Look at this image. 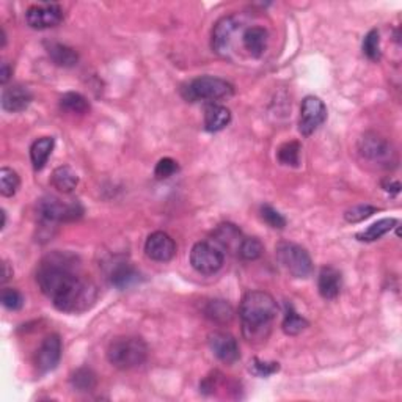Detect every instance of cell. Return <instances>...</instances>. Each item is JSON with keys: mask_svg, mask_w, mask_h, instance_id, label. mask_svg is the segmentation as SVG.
Segmentation results:
<instances>
[{"mask_svg": "<svg viewBox=\"0 0 402 402\" xmlns=\"http://www.w3.org/2000/svg\"><path fill=\"white\" fill-rule=\"evenodd\" d=\"M382 187L384 190H387V192H391V194H399L401 192V184L398 181H393L390 178H387L384 182H382Z\"/></svg>", "mask_w": 402, "mask_h": 402, "instance_id": "74e56055", "label": "cell"}, {"mask_svg": "<svg viewBox=\"0 0 402 402\" xmlns=\"http://www.w3.org/2000/svg\"><path fill=\"white\" fill-rule=\"evenodd\" d=\"M0 214H2V225H0V230H4L5 225H6V213L2 209V213H0Z\"/></svg>", "mask_w": 402, "mask_h": 402, "instance_id": "60d3db41", "label": "cell"}, {"mask_svg": "<svg viewBox=\"0 0 402 402\" xmlns=\"http://www.w3.org/2000/svg\"><path fill=\"white\" fill-rule=\"evenodd\" d=\"M178 170H180L178 162L172 158H163L158 162V165H156L154 175L158 180H167L178 172Z\"/></svg>", "mask_w": 402, "mask_h": 402, "instance_id": "8d00e7d4", "label": "cell"}, {"mask_svg": "<svg viewBox=\"0 0 402 402\" xmlns=\"http://www.w3.org/2000/svg\"><path fill=\"white\" fill-rule=\"evenodd\" d=\"M20 186L19 175L8 167L0 168V194L4 196H13Z\"/></svg>", "mask_w": 402, "mask_h": 402, "instance_id": "4dcf8cb0", "label": "cell"}, {"mask_svg": "<svg viewBox=\"0 0 402 402\" xmlns=\"http://www.w3.org/2000/svg\"><path fill=\"white\" fill-rule=\"evenodd\" d=\"M61 351H63V344L57 333H51L47 335L43 343L39 344L37 356H35V366L39 374L51 372L57 368L61 358Z\"/></svg>", "mask_w": 402, "mask_h": 402, "instance_id": "8fae6325", "label": "cell"}, {"mask_svg": "<svg viewBox=\"0 0 402 402\" xmlns=\"http://www.w3.org/2000/svg\"><path fill=\"white\" fill-rule=\"evenodd\" d=\"M358 153L362 154L363 159L377 163L384 168L394 167L398 162L396 149L390 142L376 132H366L358 140Z\"/></svg>", "mask_w": 402, "mask_h": 402, "instance_id": "8992f818", "label": "cell"}, {"mask_svg": "<svg viewBox=\"0 0 402 402\" xmlns=\"http://www.w3.org/2000/svg\"><path fill=\"white\" fill-rule=\"evenodd\" d=\"M264 253V245L258 237H244L239 247V255L244 261H256L260 260Z\"/></svg>", "mask_w": 402, "mask_h": 402, "instance_id": "f546056e", "label": "cell"}, {"mask_svg": "<svg viewBox=\"0 0 402 402\" xmlns=\"http://www.w3.org/2000/svg\"><path fill=\"white\" fill-rule=\"evenodd\" d=\"M60 108L68 113L74 115H85L90 111V102L84 96V94L76 92H68L60 98Z\"/></svg>", "mask_w": 402, "mask_h": 402, "instance_id": "484cf974", "label": "cell"}, {"mask_svg": "<svg viewBox=\"0 0 402 402\" xmlns=\"http://www.w3.org/2000/svg\"><path fill=\"white\" fill-rule=\"evenodd\" d=\"M32 92L27 87L19 84L6 87L2 93V108L10 113L24 112L32 104Z\"/></svg>", "mask_w": 402, "mask_h": 402, "instance_id": "9a60e30c", "label": "cell"}, {"mask_svg": "<svg viewBox=\"0 0 402 402\" xmlns=\"http://www.w3.org/2000/svg\"><path fill=\"white\" fill-rule=\"evenodd\" d=\"M343 286L341 272L338 269L332 268V265H325L321 269L318 277V289L325 301H335L339 296Z\"/></svg>", "mask_w": 402, "mask_h": 402, "instance_id": "2e32d148", "label": "cell"}, {"mask_svg": "<svg viewBox=\"0 0 402 402\" xmlns=\"http://www.w3.org/2000/svg\"><path fill=\"white\" fill-rule=\"evenodd\" d=\"M306 327H308V321H306L303 316L299 315L294 305L286 302V313L283 319V332L286 335L296 337L299 333H302Z\"/></svg>", "mask_w": 402, "mask_h": 402, "instance_id": "83f0119b", "label": "cell"}, {"mask_svg": "<svg viewBox=\"0 0 402 402\" xmlns=\"http://www.w3.org/2000/svg\"><path fill=\"white\" fill-rule=\"evenodd\" d=\"M231 123L230 108L219 104H211L204 111V129L209 132H219Z\"/></svg>", "mask_w": 402, "mask_h": 402, "instance_id": "ffe728a7", "label": "cell"}, {"mask_svg": "<svg viewBox=\"0 0 402 402\" xmlns=\"http://www.w3.org/2000/svg\"><path fill=\"white\" fill-rule=\"evenodd\" d=\"M237 29H239V24L233 16H225L217 20L213 29V43H211L213 51L222 57H227Z\"/></svg>", "mask_w": 402, "mask_h": 402, "instance_id": "5bb4252c", "label": "cell"}, {"mask_svg": "<svg viewBox=\"0 0 402 402\" xmlns=\"http://www.w3.org/2000/svg\"><path fill=\"white\" fill-rule=\"evenodd\" d=\"M46 51L47 56L51 57V60L57 66L61 68H73L77 65L79 61V54L73 49V47L56 43V41H51V43H46Z\"/></svg>", "mask_w": 402, "mask_h": 402, "instance_id": "44dd1931", "label": "cell"}, {"mask_svg": "<svg viewBox=\"0 0 402 402\" xmlns=\"http://www.w3.org/2000/svg\"><path fill=\"white\" fill-rule=\"evenodd\" d=\"M261 219L274 230H283L286 227V219L283 214L278 213L275 208H272L270 204H263L261 206Z\"/></svg>", "mask_w": 402, "mask_h": 402, "instance_id": "e575fe53", "label": "cell"}, {"mask_svg": "<svg viewBox=\"0 0 402 402\" xmlns=\"http://www.w3.org/2000/svg\"><path fill=\"white\" fill-rule=\"evenodd\" d=\"M398 220L396 219H382L376 223H372L370 228L362 231V233L357 234V239L362 241V242H374V241H379L382 239L385 234L390 233V231L396 227Z\"/></svg>", "mask_w": 402, "mask_h": 402, "instance_id": "4316f807", "label": "cell"}, {"mask_svg": "<svg viewBox=\"0 0 402 402\" xmlns=\"http://www.w3.org/2000/svg\"><path fill=\"white\" fill-rule=\"evenodd\" d=\"M11 73H13V70L10 68V65L6 63V61H4L2 66H0V82H2L4 85L10 80Z\"/></svg>", "mask_w": 402, "mask_h": 402, "instance_id": "f35d334b", "label": "cell"}, {"mask_svg": "<svg viewBox=\"0 0 402 402\" xmlns=\"http://www.w3.org/2000/svg\"><path fill=\"white\" fill-rule=\"evenodd\" d=\"M280 371V365L277 362H263L260 358H253L250 363V372L256 377H269Z\"/></svg>", "mask_w": 402, "mask_h": 402, "instance_id": "d590c367", "label": "cell"}, {"mask_svg": "<svg viewBox=\"0 0 402 402\" xmlns=\"http://www.w3.org/2000/svg\"><path fill=\"white\" fill-rule=\"evenodd\" d=\"M70 382H71L73 388L76 391L88 393V391H93L94 388H96L98 376H96V374H94L93 370H90V368L82 366V368H79V370H76L71 374Z\"/></svg>", "mask_w": 402, "mask_h": 402, "instance_id": "d4e9b609", "label": "cell"}, {"mask_svg": "<svg viewBox=\"0 0 402 402\" xmlns=\"http://www.w3.org/2000/svg\"><path fill=\"white\" fill-rule=\"evenodd\" d=\"M51 184L61 194H71L79 184V176L71 167L61 165L52 172Z\"/></svg>", "mask_w": 402, "mask_h": 402, "instance_id": "7402d4cb", "label": "cell"}, {"mask_svg": "<svg viewBox=\"0 0 402 402\" xmlns=\"http://www.w3.org/2000/svg\"><path fill=\"white\" fill-rule=\"evenodd\" d=\"M301 151H302L301 143L286 142L280 148H278V151H277L278 162H280L282 165L299 167V163H301Z\"/></svg>", "mask_w": 402, "mask_h": 402, "instance_id": "f1b7e54d", "label": "cell"}, {"mask_svg": "<svg viewBox=\"0 0 402 402\" xmlns=\"http://www.w3.org/2000/svg\"><path fill=\"white\" fill-rule=\"evenodd\" d=\"M209 347L214 356L220 360L222 363L233 365L241 358L239 344L236 338L227 332H213L209 335Z\"/></svg>", "mask_w": 402, "mask_h": 402, "instance_id": "4fadbf2b", "label": "cell"}, {"mask_svg": "<svg viewBox=\"0 0 402 402\" xmlns=\"http://www.w3.org/2000/svg\"><path fill=\"white\" fill-rule=\"evenodd\" d=\"M0 301H2L5 308L10 311H18L24 306V296L15 288H4Z\"/></svg>", "mask_w": 402, "mask_h": 402, "instance_id": "836d02e7", "label": "cell"}, {"mask_svg": "<svg viewBox=\"0 0 402 402\" xmlns=\"http://www.w3.org/2000/svg\"><path fill=\"white\" fill-rule=\"evenodd\" d=\"M278 306L269 292L250 291L242 297L239 316L242 333L249 341H263L269 337Z\"/></svg>", "mask_w": 402, "mask_h": 402, "instance_id": "7a4b0ae2", "label": "cell"}, {"mask_svg": "<svg viewBox=\"0 0 402 402\" xmlns=\"http://www.w3.org/2000/svg\"><path fill=\"white\" fill-rule=\"evenodd\" d=\"M145 255L156 263H168L176 255V244L173 237L163 233V231H154L148 236L145 242Z\"/></svg>", "mask_w": 402, "mask_h": 402, "instance_id": "7c38bea8", "label": "cell"}, {"mask_svg": "<svg viewBox=\"0 0 402 402\" xmlns=\"http://www.w3.org/2000/svg\"><path fill=\"white\" fill-rule=\"evenodd\" d=\"M13 277V270H10V264L8 263H4V274H2V284L6 283Z\"/></svg>", "mask_w": 402, "mask_h": 402, "instance_id": "ab89813d", "label": "cell"}, {"mask_svg": "<svg viewBox=\"0 0 402 402\" xmlns=\"http://www.w3.org/2000/svg\"><path fill=\"white\" fill-rule=\"evenodd\" d=\"M269 33L264 27H249L242 35V44L251 57L261 58L268 47Z\"/></svg>", "mask_w": 402, "mask_h": 402, "instance_id": "d6986e66", "label": "cell"}, {"mask_svg": "<svg viewBox=\"0 0 402 402\" xmlns=\"http://www.w3.org/2000/svg\"><path fill=\"white\" fill-rule=\"evenodd\" d=\"M225 261L220 247L211 242H196L190 251V264L203 275H213L222 269Z\"/></svg>", "mask_w": 402, "mask_h": 402, "instance_id": "ba28073f", "label": "cell"}, {"mask_svg": "<svg viewBox=\"0 0 402 402\" xmlns=\"http://www.w3.org/2000/svg\"><path fill=\"white\" fill-rule=\"evenodd\" d=\"M25 20L35 30L52 29L63 20V10L58 4H37L25 11Z\"/></svg>", "mask_w": 402, "mask_h": 402, "instance_id": "30bf717a", "label": "cell"}, {"mask_svg": "<svg viewBox=\"0 0 402 402\" xmlns=\"http://www.w3.org/2000/svg\"><path fill=\"white\" fill-rule=\"evenodd\" d=\"M234 93V87L220 77L201 76L182 85L181 94L189 102L199 101H219L230 98Z\"/></svg>", "mask_w": 402, "mask_h": 402, "instance_id": "5b68a950", "label": "cell"}, {"mask_svg": "<svg viewBox=\"0 0 402 402\" xmlns=\"http://www.w3.org/2000/svg\"><path fill=\"white\" fill-rule=\"evenodd\" d=\"M54 145H56V142H54L52 137H41L32 143L30 159L33 163V168H35L37 172L46 167L47 159L51 158V154L54 151Z\"/></svg>", "mask_w": 402, "mask_h": 402, "instance_id": "603a6c76", "label": "cell"}, {"mask_svg": "<svg viewBox=\"0 0 402 402\" xmlns=\"http://www.w3.org/2000/svg\"><path fill=\"white\" fill-rule=\"evenodd\" d=\"M376 206H370V204H360V206H353L351 209H347L344 213V219L349 223H358L363 222L366 219H370L371 215L377 213Z\"/></svg>", "mask_w": 402, "mask_h": 402, "instance_id": "d6a6232c", "label": "cell"}, {"mask_svg": "<svg viewBox=\"0 0 402 402\" xmlns=\"http://www.w3.org/2000/svg\"><path fill=\"white\" fill-rule=\"evenodd\" d=\"M107 358L112 366L121 371L139 368L146 362L148 346L139 337H120L108 344Z\"/></svg>", "mask_w": 402, "mask_h": 402, "instance_id": "3957f363", "label": "cell"}, {"mask_svg": "<svg viewBox=\"0 0 402 402\" xmlns=\"http://www.w3.org/2000/svg\"><path fill=\"white\" fill-rule=\"evenodd\" d=\"M37 283L58 311L84 313L96 302L98 289L90 278L80 274L76 255L52 251L38 265Z\"/></svg>", "mask_w": 402, "mask_h": 402, "instance_id": "6da1fadb", "label": "cell"}, {"mask_svg": "<svg viewBox=\"0 0 402 402\" xmlns=\"http://www.w3.org/2000/svg\"><path fill=\"white\" fill-rule=\"evenodd\" d=\"M85 209L79 200L63 201L54 195H46L37 203L38 219L43 227H54L57 223H66L79 220Z\"/></svg>", "mask_w": 402, "mask_h": 402, "instance_id": "277c9868", "label": "cell"}, {"mask_svg": "<svg viewBox=\"0 0 402 402\" xmlns=\"http://www.w3.org/2000/svg\"><path fill=\"white\" fill-rule=\"evenodd\" d=\"M277 260L294 278H306L313 272V261L308 251L294 242L277 245Z\"/></svg>", "mask_w": 402, "mask_h": 402, "instance_id": "52a82bcc", "label": "cell"}, {"mask_svg": "<svg viewBox=\"0 0 402 402\" xmlns=\"http://www.w3.org/2000/svg\"><path fill=\"white\" fill-rule=\"evenodd\" d=\"M214 242L217 247L225 249L228 251H239V247L244 239L242 231L233 223H222L214 230L213 233Z\"/></svg>", "mask_w": 402, "mask_h": 402, "instance_id": "e0dca14e", "label": "cell"}, {"mask_svg": "<svg viewBox=\"0 0 402 402\" xmlns=\"http://www.w3.org/2000/svg\"><path fill=\"white\" fill-rule=\"evenodd\" d=\"M204 316L215 324H230L234 318V310L227 301L215 299L204 306Z\"/></svg>", "mask_w": 402, "mask_h": 402, "instance_id": "cb8c5ba5", "label": "cell"}, {"mask_svg": "<svg viewBox=\"0 0 402 402\" xmlns=\"http://www.w3.org/2000/svg\"><path fill=\"white\" fill-rule=\"evenodd\" d=\"M362 49L365 56L370 58L371 61H379L382 57V52H380V35L379 30L372 29L366 33V37L363 39Z\"/></svg>", "mask_w": 402, "mask_h": 402, "instance_id": "1f68e13d", "label": "cell"}, {"mask_svg": "<svg viewBox=\"0 0 402 402\" xmlns=\"http://www.w3.org/2000/svg\"><path fill=\"white\" fill-rule=\"evenodd\" d=\"M108 280L118 289H127L140 282V274L126 261H115L108 272Z\"/></svg>", "mask_w": 402, "mask_h": 402, "instance_id": "ac0fdd59", "label": "cell"}, {"mask_svg": "<svg viewBox=\"0 0 402 402\" xmlns=\"http://www.w3.org/2000/svg\"><path fill=\"white\" fill-rule=\"evenodd\" d=\"M327 120V107L316 96H306L301 106V118H299V131L303 137H310Z\"/></svg>", "mask_w": 402, "mask_h": 402, "instance_id": "9c48e42d", "label": "cell"}]
</instances>
